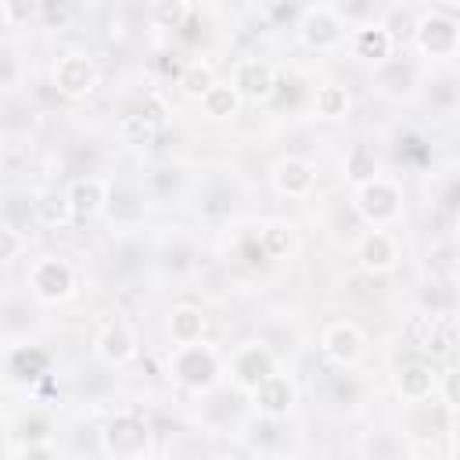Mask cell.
Returning a JSON list of instances; mask_svg holds the SVG:
<instances>
[{"instance_id":"6da1fadb","label":"cell","mask_w":460,"mask_h":460,"mask_svg":"<svg viewBox=\"0 0 460 460\" xmlns=\"http://www.w3.org/2000/svg\"><path fill=\"white\" fill-rule=\"evenodd\" d=\"M172 377L187 388H212L216 377H219V359L208 345H198V341H187V345H176L172 349Z\"/></svg>"},{"instance_id":"7a4b0ae2","label":"cell","mask_w":460,"mask_h":460,"mask_svg":"<svg viewBox=\"0 0 460 460\" xmlns=\"http://www.w3.org/2000/svg\"><path fill=\"white\" fill-rule=\"evenodd\" d=\"M356 212H359V219H367L374 226H388L402 212L399 187L392 180H385V176H374L370 183L356 187Z\"/></svg>"},{"instance_id":"3957f363","label":"cell","mask_w":460,"mask_h":460,"mask_svg":"<svg viewBox=\"0 0 460 460\" xmlns=\"http://www.w3.org/2000/svg\"><path fill=\"white\" fill-rule=\"evenodd\" d=\"M29 288L40 302H58V298H68L72 288H75V273L65 259H36L32 270H29Z\"/></svg>"},{"instance_id":"277c9868","label":"cell","mask_w":460,"mask_h":460,"mask_svg":"<svg viewBox=\"0 0 460 460\" xmlns=\"http://www.w3.org/2000/svg\"><path fill=\"white\" fill-rule=\"evenodd\" d=\"M413 43H417L420 54H428V58H449V54H456V47H460V25H456L453 18H446L442 11H431V14H424V18L417 22Z\"/></svg>"},{"instance_id":"5b68a950","label":"cell","mask_w":460,"mask_h":460,"mask_svg":"<svg viewBox=\"0 0 460 460\" xmlns=\"http://www.w3.org/2000/svg\"><path fill=\"white\" fill-rule=\"evenodd\" d=\"M93 86H97V68H93V61H90L86 54L68 50V54L58 58V65H54V90H58L61 97L79 101V97H86Z\"/></svg>"},{"instance_id":"8992f818","label":"cell","mask_w":460,"mask_h":460,"mask_svg":"<svg viewBox=\"0 0 460 460\" xmlns=\"http://www.w3.org/2000/svg\"><path fill=\"white\" fill-rule=\"evenodd\" d=\"M406 338H410V345H413L420 356H431V359H442V356H449V349H453V334H449L446 320L435 316V313L413 316L410 327H406Z\"/></svg>"},{"instance_id":"52a82bcc","label":"cell","mask_w":460,"mask_h":460,"mask_svg":"<svg viewBox=\"0 0 460 460\" xmlns=\"http://www.w3.org/2000/svg\"><path fill=\"white\" fill-rule=\"evenodd\" d=\"M101 435H104V453L111 456H140L147 449V424L137 413H122L108 420Z\"/></svg>"},{"instance_id":"ba28073f","label":"cell","mask_w":460,"mask_h":460,"mask_svg":"<svg viewBox=\"0 0 460 460\" xmlns=\"http://www.w3.org/2000/svg\"><path fill=\"white\" fill-rule=\"evenodd\" d=\"M298 32H302V43L313 47V50H334L341 43V18L327 7H309L298 22Z\"/></svg>"},{"instance_id":"9c48e42d","label":"cell","mask_w":460,"mask_h":460,"mask_svg":"<svg viewBox=\"0 0 460 460\" xmlns=\"http://www.w3.org/2000/svg\"><path fill=\"white\" fill-rule=\"evenodd\" d=\"M234 86L241 93V101H266L273 97L277 90V75H273V65L252 58V61H241L234 68Z\"/></svg>"},{"instance_id":"30bf717a","label":"cell","mask_w":460,"mask_h":460,"mask_svg":"<svg viewBox=\"0 0 460 460\" xmlns=\"http://www.w3.org/2000/svg\"><path fill=\"white\" fill-rule=\"evenodd\" d=\"M320 341H323V352H327L338 367H352V363L363 356V331H359L356 323H349V320L331 323Z\"/></svg>"},{"instance_id":"8fae6325","label":"cell","mask_w":460,"mask_h":460,"mask_svg":"<svg viewBox=\"0 0 460 460\" xmlns=\"http://www.w3.org/2000/svg\"><path fill=\"white\" fill-rule=\"evenodd\" d=\"M273 183L288 198H305L313 190V183H316V165L298 158V155H288V158H280L273 165Z\"/></svg>"},{"instance_id":"7c38bea8","label":"cell","mask_w":460,"mask_h":460,"mask_svg":"<svg viewBox=\"0 0 460 460\" xmlns=\"http://www.w3.org/2000/svg\"><path fill=\"white\" fill-rule=\"evenodd\" d=\"M399 259V248H395V237L385 234V226H374L370 234L359 237V266L367 273H388Z\"/></svg>"},{"instance_id":"4fadbf2b","label":"cell","mask_w":460,"mask_h":460,"mask_svg":"<svg viewBox=\"0 0 460 460\" xmlns=\"http://www.w3.org/2000/svg\"><path fill=\"white\" fill-rule=\"evenodd\" d=\"M273 374V356L266 345H244L237 356H234V381L241 388H255L259 381H266Z\"/></svg>"},{"instance_id":"5bb4252c","label":"cell","mask_w":460,"mask_h":460,"mask_svg":"<svg viewBox=\"0 0 460 460\" xmlns=\"http://www.w3.org/2000/svg\"><path fill=\"white\" fill-rule=\"evenodd\" d=\"M252 399L259 406V413H270V417H284L295 402V385L284 377V374H270L266 381H259L252 388Z\"/></svg>"},{"instance_id":"9a60e30c","label":"cell","mask_w":460,"mask_h":460,"mask_svg":"<svg viewBox=\"0 0 460 460\" xmlns=\"http://www.w3.org/2000/svg\"><path fill=\"white\" fill-rule=\"evenodd\" d=\"M32 208H36V223L47 226V230L68 226V223L75 219V208H72L68 190H43V194H36Z\"/></svg>"},{"instance_id":"2e32d148","label":"cell","mask_w":460,"mask_h":460,"mask_svg":"<svg viewBox=\"0 0 460 460\" xmlns=\"http://www.w3.org/2000/svg\"><path fill=\"white\" fill-rule=\"evenodd\" d=\"M68 198H72V208H75V219H86V216H97L108 201V187L104 180L97 176H75L72 187H68Z\"/></svg>"},{"instance_id":"e0dca14e","label":"cell","mask_w":460,"mask_h":460,"mask_svg":"<svg viewBox=\"0 0 460 460\" xmlns=\"http://www.w3.org/2000/svg\"><path fill=\"white\" fill-rule=\"evenodd\" d=\"M133 352H137V338H133V331L126 327V323H108L104 331H101V338H97V356L104 359V363H126V359H133Z\"/></svg>"},{"instance_id":"ac0fdd59","label":"cell","mask_w":460,"mask_h":460,"mask_svg":"<svg viewBox=\"0 0 460 460\" xmlns=\"http://www.w3.org/2000/svg\"><path fill=\"white\" fill-rule=\"evenodd\" d=\"M47 352L32 349V345H14L7 352V377L11 381H40L47 374Z\"/></svg>"},{"instance_id":"d6986e66","label":"cell","mask_w":460,"mask_h":460,"mask_svg":"<svg viewBox=\"0 0 460 460\" xmlns=\"http://www.w3.org/2000/svg\"><path fill=\"white\" fill-rule=\"evenodd\" d=\"M395 385H399V392H402L406 399H428L431 388H435V370H431L428 359H410V363L399 367Z\"/></svg>"},{"instance_id":"ffe728a7","label":"cell","mask_w":460,"mask_h":460,"mask_svg":"<svg viewBox=\"0 0 460 460\" xmlns=\"http://www.w3.org/2000/svg\"><path fill=\"white\" fill-rule=\"evenodd\" d=\"M392 47H395V40L388 36L385 25H367V29H356V36H352L356 58H367V61H377V65L392 58Z\"/></svg>"},{"instance_id":"44dd1931","label":"cell","mask_w":460,"mask_h":460,"mask_svg":"<svg viewBox=\"0 0 460 460\" xmlns=\"http://www.w3.org/2000/svg\"><path fill=\"white\" fill-rule=\"evenodd\" d=\"M413 83H417V68H413L410 58H388V61L377 65V86L385 93H392V97L410 93Z\"/></svg>"},{"instance_id":"7402d4cb","label":"cell","mask_w":460,"mask_h":460,"mask_svg":"<svg viewBox=\"0 0 460 460\" xmlns=\"http://www.w3.org/2000/svg\"><path fill=\"white\" fill-rule=\"evenodd\" d=\"M169 334H172L176 345L201 341V334H205V313L198 305H176L172 316H169Z\"/></svg>"},{"instance_id":"603a6c76","label":"cell","mask_w":460,"mask_h":460,"mask_svg":"<svg viewBox=\"0 0 460 460\" xmlns=\"http://www.w3.org/2000/svg\"><path fill=\"white\" fill-rule=\"evenodd\" d=\"M201 108H205L208 119H234L237 108H241V93L230 83H212L208 93L201 97Z\"/></svg>"},{"instance_id":"cb8c5ba5","label":"cell","mask_w":460,"mask_h":460,"mask_svg":"<svg viewBox=\"0 0 460 460\" xmlns=\"http://www.w3.org/2000/svg\"><path fill=\"white\" fill-rule=\"evenodd\" d=\"M345 176H349L352 187L370 183V180L377 176V155H374V147H367V144H352L349 155H345Z\"/></svg>"},{"instance_id":"d4e9b609","label":"cell","mask_w":460,"mask_h":460,"mask_svg":"<svg viewBox=\"0 0 460 460\" xmlns=\"http://www.w3.org/2000/svg\"><path fill=\"white\" fill-rule=\"evenodd\" d=\"M155 133H158V126H155V122H147V119H144V115H137V111L122 115V119H119V129H115V137H119L126 147H144V144H151V140H155Z\"/></svg>"},{"instance_id":"484cf974","label":"cell","mask_w":460,"mask_h":460,"mask_svg":"<svg viewBox=\"0 0 460 460\" xmlns=\"http://www.w3.org/2000/svg\"><path fill=\"white\" fill-rule=\"evenodd\" d=\"M313 108H316V115H323V119H338V115H345V111H349V93H345V86H334V83L316 86Z\"/></svg>"},{"instance_id":"4316f807","label":"cell","mask_w":460,"mask_h":460,"mask_svg":"<svg viewBox=\"0 0 460 460\" xmlns=\"http://www.w3.org/2000/svg\"><path fill=\"white\" fill-rule=\"evenodd\" d=\"M259 241L266 244L270 259H280V255H288V252L295 248V234H291L288 223H266V226L259 230Z\"/></svg>"},{"instance_id":"83f0119b","label":"cell","mask_w":460,"mask_h":460,"mask_svg":"<svg viewBox=\"0 0 460 460\" xmlns=\"http://www.w3.org/2000/svg\"><path fill=\"white\" fill-rule=\"evenodd\" d=\"M212 83H216V79H212V68H208V65H187L183 75L176 79V86H180L187 97H198V101L208 93Z\"/></svg>"},{"instance_id":"f1b7e54d","label":"cell","mask_w":460,"mask_h":460,"mask_svg":"<svg viewBox=\"0 0 460 460\" xmlns=\"http://www.w3.org/2000/svg\"><path fill=\"white\" fill-rule=\"evenodd\" d=\"M381 25L388 29V36H392L395 43H410V40L417 36V18H413L410 11H402V7L388 11V18H385Z\"/></svg>"},{"instance_id":"f546056e","label":"cell","mask_w":460,"mask_h":460,"mask_svg":"<svg viewBox=\"0 0 460 460\" xmlns=\"http://www.w3.org/2000/svg\"><path fill=\"white\" fill-rule=\"evenodd\" d=\"M187 18H190L187 0H158L155 4V22L165 25V29H183Z\"/></svg>"},{"instance_id":"4dcf8cb0","label":"cell","mask_w":460,"mask_h":460,"mask_svg":"<svg viewBox=\"0 0 460 460\" xmlns=\"http://www.w3.org/2000/svg\"><path fill=\"white\" fill-rule=\"evenodd\" d=\"M36 11H40V0H0V14H4V25L7 29L25 25Z\"/></svg>"},{"instance_id":"1f68e13d","label":"cell","mask_w":460,"mask_h":460,"mask_svg":"<svg viewBox=\"0 0 460 460\" xmlns=\"http://www.w3.org/2000/svg\"><path fill=\"white\" fill-rule=\"evenodd\" d=\"M0 237H4V248H0V259H4V262H14V259L22 255V230H18V226H11V223H4V230H0Z\"/></svg>"},{"instance_id":"d6a6232c","label":"cell","mask_w":460,"mask_h":460,"mask_svg":"<svg viewBox=\"0 0 460 460\" xmlns=\"http://www.w3.org/2000/svg\"><path fill=\"white\" fill-rule=\"evenodd\" d=\"M381 7V0H338V11L345 18H370Z\"/></svg>"},{"instance_id":"836d02e7","label":"cell","mask_w":460,"mask_h":460,"mask_svg":"<svg viewBox=\"0 0 460 460\" xmlns=\"http://www.w3.org/2000/svg\"><path fill=\"white\" fill-rule=\"evenodd\" d=\"M40 14L47 25H65L68 22V0H40Z\"/></svg>"},{"instance_id":"e575fe53","label":"cell","mask_w":460,"mask_h":460,"mask_svg":"<svg viewBox=\"0 0 460 460\" xmlns=\"http://www.w3.org/2000/svg\"><path fill=\"white\" fill-rule=\"evenodd\" d=\"M442 395H446L449 406H460V367L442 377Z\"/></svg>"},{"instance_id":"d590c367","label":"cell","mask_w":460,"mask_h":460,"mask_svg":"<svg viewBox=\"0 0 460 460\" xmlns=\"http://www.w3.org/2000/svg\"><path fill=\"white\" fill-rule=\"evenodd\" d=\"M43 435H47V420H43V417H32V420H22V431H18L14 438L36 442V438H43Z\"/></svg>"},{"instance_id":"8d00e7d4","label":"cell","mask_w":460,"mask_h":460,"mask_svg":"<svg viewBox=\"0 0 460 460\" xmlns=\"http://www.w3.org/2000/svg\"><path fill=\"white\" fill-rule=\"evenodd\" d=\"M147 183H151V187H158V183H162V194H165V190H172V187L180 183V176H176V169H158V172H151V176H147Z\"/></svg>"},{"instance_id":"74e56055","label":"cell","mask_w":460,"mask_h":460,"mask_svg":"<svg viewBox=\"0 0 460 460\" xmlns=\"http://www.w3.org/2000/svg\"><path fill=\"white\" fill-rule=\"evenodd\" d=\"M446 208H460V183H453V190L446 194Z\"/></svg>"},{"instance_id":"f35d334b","label":"cell","mask_w":460,"mask_h":460,"mask_svg":"<svg viewBox=\"0 0 460 460\" xmlns=\"http://www.w3.org/2000/svg\"><path fill=\"white\" fill-rule=\"evenodd\" d=\"M399 449H402V446H388V442H381V446L370 442V446H367V453H399Z\"/></svg>"},{"instance_id":"ab89813d","label":"cell","mask_w":460,"mask_h":460,"mask_svg":"<svg viewBox=\"0 0 460 460\" xmlns=\"http://www.w3.org/2000/svg\"><path fill=\"white\" fill-rule=\"evenodd\" d=\"M453 453H460V438H456V442H453Z\"/></svg>"},{"instance_id":"60d3db41","label":"cell","mask_w":460,"mask_h":460,"mask_svg":"<svg viewBox=\"0 0 460 460\" xmlns=\"http://www.w3.org/2000/svg\"><path fill=\"white\" fill-rule=\"evenodd\" d=\"M453 277H456V288H460V266H456V273H453Z\"/></svg>"},{"instance_id":"b9f144b4","label":"cell","mask_w":460,"mask_h":460,"mask_svg":"<svg viewBox=\"0 0 460 460\" xmlns=\"http://www.w3.org/2000/svg\"><path fill=\"white\" fill-rule=\"evenodd\" d=\"M151 4H158V0H151Z\"/></svg>"}]
</instances>
